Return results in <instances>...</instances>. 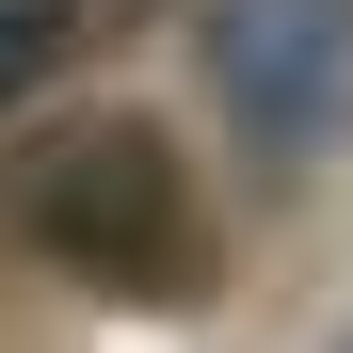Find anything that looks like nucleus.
<instances>
[{"label":"nucleus","instance_id":"f257e3e1","mask_svg":"<svg viewBox=\"0 0 353 353\" xmlns=\"http://www.w3.org/2000/svg\"><path fill=\"white\" fill-rule=\"evenodd\" d=\"M17 241L65 257L81 289H112V305H193L209 289V209H193V176H176V145L145 112H65V129H32Z\"/></svg>","mask_w":353,"mask_h":353},{"label":"nucleus","instance_id":"7ed1b4c3","mask_svg":"<svg viewBox=\"0 0 353 353\" xmlns=\"http://www.w3.org/2000/svg\"><path fill=\"white\" fill-rule=\"evenodd\" d=\"M65 48H81V0H0V112L65 65Z\"/></svg>","mask_w":353,"mask_h":353},{"label":"nucleus","instance_id":"f03ea898","mask_svg":"<svg viewBox=\"0 0 353 353\" xmlns=\"http://www.w3.org/2000/svg\"><path fill=\"white\" fill-rule=\"evenodd\" d=\"M209 97L273 176L353 145V0H209Z\"/></svg>","mask_w":353,"mask_h":353},{"label":"nucleus","instance_id":"20e7f679","mask_svg":"<svg viewBox=\"0 0 353 353\" xmlns=\"http://www.w3.org/2000/svg\"><path fill=\"white\" fill-rule=\"evenodd\" d=\"M337 353H353V337H337Z\"/></svg>","mask_w":353,"mask_h":353}]
</instances>
